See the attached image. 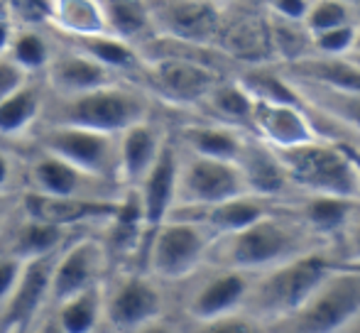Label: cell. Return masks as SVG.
Masks as SVG:
<instances>
[{"instance_id": "cell-5", "label": "cell", "mask_w": 360, "mask_h": 333, "mask_svg": "<svg viewBox=\"0 0 360 333\" xmlns=\"http://www.w3.org/2000/svg\"><path fill=\"white\" fill-rule=\"evenodd\" d=\"M211 243L214 235L199 221L169 216L147 235L143 252L145 272L162 285L186 282L206 267Z\"/></svg>"}, {"instance_id": "cell-24", "label": "cell", "mask_w": 360, "mask_h": 333, "mask_svg": "<svg viewBox=\"0 0 360 333\" xmlns=\"http://www.w3.org/2000/svg\"><path fill=\"white\" fill-rule=\"evenodd\" d=\"M47 100V86L34 77L13 96L0 100V143H22L39 125Z\"/></svg>"}, {"instance_id": "cell-39", "label": "cell", "mask_w": 360, "mask_h": 333, "mask_svg": "<svg viewBox=\"0 0 360 333\" xmlns=\"http://www.w3.org/2000/svg\"><path fill=\"white\" fill-rule=\"evenodd\" d=\"M22 171L25 162L8 148L0 143V196H20L22 194Z\"/></svg>"}, {"instance_id": "cell-6", "label": "cell", "mask_w": 360, "mask_h": 333, "mask_svg": "<svg viewBox=\"0 0 360 333\" xmlns=\"http://www.w3.org/2000/svg\"><path fill=\"white\" fill-rule=\"evenodd\" d=\"M360 314V270L336 265L304 306L275 333H338Z\"/></svg>"}, {"instance_id": "cell-20", "label": "cell", "mask_w": 360, "mask_h": 333, "mask_svg": "<svg viewBox=\"0 0 360 333\" xmlns=\"http://www.w3.org/2000/svg\"><path fill=\"white\" fill-rule=\"evenodd\" d=\"M74 235L76 230L47 223V221L30 218L15 206V211L0 230V252L30 262L37 260V257L57 255Z\"/></svg>"}, {"instance_id": "cell-45", "label": "cell", "mask_w": 360, "mask_h": 333, "mask_svg": "<svg viewBox=\"0 0 360 333\" xmlns=\"http://www.w3.org/2000/svg\"><path fill=\"white\" fill-rule=\"evenodd\" d=\"M15 206H18V196H0V230H3L5 221L15 211Z\"/></svg>"}, {"instance_id": "cell-34", "label": "cell", "mask_w": 360, "mask_h": 333, "mask_svg": "<svg viewBox=\"0 0 360 333\" xmlns=\"http://www.w3.org/2000/svg\"><path fill=\"white\" fill-rule=\"evenodd\" d=\"M353 13L346 5V0H311L302 25L307 27L309 37L323 30L338 27V25H351Z\"/></svg>"}, {"instance_id": "cell-18", "label": "cell", "mask_w": 360, "mask_h": 333, "mask_svg": "<svg viewBox=\"0 0 360 333\" xmlns=\"http://www.w3.org/2000/svg\"><path fill=\"white\" fill-rule=\"evenodd\" d=\"M250 130L255 138H260L262 143L275 150L294 148V145L319 138L302 100L280 103V100L252 98Z\"/></svg>"}, {"instance_id": "cell-27", "label": "cell", "mask_w": 360, "mask_h": 333, "mask_svg": "<svg viewBox=\"0 0 360 333\" xmlns=\"http://www.w3.org/2000/svg\"><path fill=\"white\" fill-rule=\"evenodd\" d=\"M54 329L59 333H98L103 319V285L84 289L54 304Z\"/></svg>"}, {"instance_id": "cell-44", "label": "cell", "mask_w": 360, "mask_h": 333, "mask_svg": "<svg viewBox=\"0 0 360 333\" xmlns=\"http://www.w3.org/2000/svg\"><path fill=\"white\" fill-rule=\"evenodd\" d=\"M13 32H15V25L10 22L8 15H0V54L8 52V44L13 39Z\"/></svg>"}, {"instance_id": "cell-10", "label": "cell", "mask_w": 360, "mask_h": 333, "mask_svg": "<svg viewBox=\"0 0 360 333\" xmlns=\"http://www.w3.org/2000/svg\"><path fill=\"white\" fill-rule=\"evenodd\" d=\"M243 194H250V191L238 162L204 157L179 148L174 209H206Z\"/></svg>"}, {"instance_id": "cell-9", "label": "cell", "mask_w": 360, "mask_h": 333, "mask_svg": "<svg viewBox=\"0 0 360 333\" xmlns=\"http://www.w3.org/2000/svg\"><path fill=\"white\" fill-rule=\"evenodd\" d=\"M165 289L145 270H123L103 282V319L113 333H130L165 316Z\"/></svg>"}, {"instance_id": "cell-31", "label": "cell", "mask_w": 360, "mask_h": 333, "mask_svg": "<svg viewBox=\"0 0 360 333\" xmlns=\"http://www.w3.org/2000/svg\"><path fill=\"white\" fill-rule=\"evenodd\" d=\"M201 105H206L214 113L216 123L231 125L238 130L250 128L252 96L240 81H218Z\"/></svg>"}, {"instance_id": "cell-23", "label": "cell", "mask_w": 360, "mask_h": 333, "mask_svg": "<svg viewBox=\"0 0 360 333\" xmlns=\"http://www.w3.org/2000/svg\"><path fill=\"white\" fill-rule=\"evenodd\" d=\"M216 44L223 54L240 59V62H265V59L275 57L267 18L252 13L221 18Z\"/></svg>"}, {"instance_id": "cell-22", "label": "cell", "mask_w": 360, "mask_h": 333, "mask_svg": "<svg viewBox=\"0 0 360 333\" xmlns=\"http://www.w3.org/2000/svg\"><path fill=\"white\" fill-rule=\"evenodd\" d=\"M238 166H240L245 186L252 196L275 201V199H282V196L292 189L277 152L270 145L262 143L260 138H255V135H252V138L245 135L240 157H238Z\"/></svg>"}, {"instance_id": "cell-14", "label": "cell", "mask_w": 360, "mask_h": 333, "mask_svg": "<svg viewBox=\"0 0 360 333\" xmlns=\"http://www.w3.org/2000/svg\"><path fill=\"white\" fill-rule=\"evenodd\" d=\"M196 277H199V282H196V287H191L184 301V314L189 321H209L243 311L252 275L231 270V267L209 265L206 275H201L199 270Z\"/></svg>"}, {"instance_id": "cell-13", "label": "cell", "mask_w": 360, "mask_h": 333, "mask_svg": "<svg viewBox=\"0 0 360 333\" xmlns=\"http://www.w3.org/2000/svg\"><path fill=\"white\" fill-rule=\"evenodd\" d=\"M155 37L184 44L216 42L221 27V10L216 0H145Z\"/></svg>"}, {"instance_id": "cell-11", "label": "cell", "mask_w": 360, "mask_h": 333, "mask_svg": "<svg viewBox=\"0 0 360 333\" xmlns=\"http://www.w3.org/2000/svg\"><path fill=\"white\" fill-rule=\"evenodd\" d=\"M22 191L44 196H76V199H118L125 189L115 181L89 174L34 148L32 157L25 159Z\"/></svg>"}, {"instance_id": "cell-36", "label": "cell", "mask_w": 360, "mask_h": 333, "mask_svg": "<svg viewBox=\"0 0 360 333\" xmlns=\"http://www.w3.org/2000/svg\"><path fill=\"white\" fill-rule=\"evenodd\" d=\"M3 8L13 25L44 27L52 22L54 0H3Z\"/></svg>"}, {"instance_id": "cell-21", "label": "cell", "mask_w": 360, "mask_h": 333, "mask_svg": "<svg viewBox=\"0 0 360 333\" xmlns=\"http://www.w3.org/2000/svg\"><path fill=\"white\" fill-rule=\"evenodd\" d=\"M169 135L150 118L138 120L118 133V181L123 189H135L150 171Z\"/></svg>"}, {"instance_id": "cell-37", "label": "cell", "mask_w": 360, "mask_h": 333, "mask_svg": "<svg viewBox=\"0 0 360 333\" xmlns=\"http://www.w3.org/2000/svg\"><path fill=\"white\" fill-rule=\"evenodd\" d=\"M333 243L338 245V255H333L336 265L343 267H358L360 270V201L353 206L346 226L336 235Z\"/></svg>"}, {"instance_id": "cell-42", "label": "cell", "mask_w": 360, "mask_h": 333, "mask_svg": "<svg viewBox=\"0 0 360 333\" xmlns=\"http://www.w3.org/2000/svg\"><path fill=\"white\" fill-rule=\"evenodd\" d=\"M309 5H311V0H270L272 15L285 18V20H297V22L304 20Z\"/></svg>"}, {"instance_id": "cell-7", "label": "cell", "mask_w": 360, "mask_h": 333, "mask_svg": "<svg viewBox=\"0 0 360 333\" xmlns=\"http://www.w3.org/2000/svg\"><path fill=\"white\" fill-rule=\"evenodd\" d=\"M143 57L140 69L145 72L147 93H157L174 105H201L209 91L221 81L218 74L209 64L199 62L186 54L172 52V49H160L155 44H143L138 47Z\"/></svg>"}, {"instance_id": "cell-25", "label": "cell", "mask_w": 360, "mask_h": 333, "mask_svg": "<svg viewBox=\"0 0 360 333\" xmlns=\"http://www.w3.org/2000/svg\"><path fill=\"white\" fill-rule=\"evenodd\" d=\"M243 143H245V135L238 128H231V125L223 123L186 125L176 135V145L181 150H186V152L228 159V162H238Z\"/></svg>"}, {"instance_id": "cell-33", "label": "cell", "mask_w": 360, "mask_h": 333, "mask_svg": "<svg viewBox=\"0 0 360 333\" xmlns=\"http://www.w3.org/2000/svg\"><path fill=\"white\" fill-rule=\"evenodd\" d=\"M54 52V42L44 34L42 27L32 25H15L13 39L8 44V54L32 77H42Z\"/></svg>"}, {"instance_id": "cell-3", "label": "cell", "mask_w": 360, "mask_h": 333, "mask_svg": "<svg viewBox=\"0 0 360 333\" xmlns=\"http://www.w3.org/2000/svg\"><path fill=\"white\" fill-rule=\"evenodd\" d=\"M333 267V252L323 248L252 275L243 311L267 329H277L302 309Z\"/></svg>"}, {"instance_id": "cell-41", "label": "cell", "mask_w": 360, "mask_h": 333, "mask_svg": "<svg viewBox=\"0 0 360 333\" xmlns=\"http://www.w3.org/2000/svg\"><path fill=\"white\" fill-rule=\"evenodd\" d=\"M22 267H25L22 260L0 252V309H3L5 301H8L10 294H13V289L18 287V280H20V275H22Z\"/></svg>"}, {"instance_id": "cell-12", "label": "cell", "mask_w": 360, "mask_h": 333, "mask_svg": "<svg viewBox=\"0 0 360 333\" xmlns=\"http://www.w3.org/2000/svg\"><path fill=\"white\" fill-rule=\"evenodd\" d=\"M108 275L110 260L98 235L76 233L54 257L52 285H49L52 306L72 294L103 285Z\"/></svg>"}, {"instance_id": "cell-8", "label": "cell", "mask_w": 360, "mask_h": 333, "mask_svg": "<svg viewBox=\"0 0 360 333\" xmlns=\"http://www.w3.org/2000/svg\"><path fill=\"white\" fill-rule=\"evenodd\" d=\"M32 148L49 152L64 162L79 166L89 174L103 176L115 184L118 181V135L96 133L72 125H49L39 123L30 133ZM123 186V184H120Z\"/></svg>"}, {"instance_id": "cell-43", "label": "cell", "mask_w": 360, "mask_h": 333, "mask_svg": "<svg viewBox=\"0 0 360 333\" xmlns=\"http://www.w3.org/2000/svg\"><path fill=\"white\" fill-rule=\"evenodd\" d=\"M130 333H184V331H179L174 324H169L167 316H160V319L150 321V324H145V326H138V329H133Z\"/></svg>"}, {"instance_id": "cell-2", "label": "cell", "mask_w": 360, "mask_h": 333, "mask_svg": "<svg viewBox=\"0 0 360 333\" xmlns=\"http://www.w3.org/2000/svg\"><path fill=\"white\" fill-rule=\"evenodd\" d=\"M152 100L138 84L113 81L74 96H54L47 91L39 123L72 125L96 133L118 135L138 120L150 118Z\"/></svg>"}, {"instance_id": "cell-35", "label": "cell", "mask_w": 360, "mask_h": 333, "mask_svg": "<svg viewBox=\"0 0 360 333\" xmlns=\"http://www.w3.org/2000/svg\"><path fill=\"white\" fill-rule=\"evenodd\" d=\"M184 333H275V331L267 329L260 321H255L252 316H248L245 311H236V314L218 316V319H209V321H191L189 331Z\"/></svg>"}, {"instance_id": "cell-38", "label": "cell", "mask_w": 360, "mask_h": 333, "mask_svg": "<svg viewBox=\"0 0 360 333\" xmlns=\"http://www.w3.org/2000/svg\"><path fill=\"white\" fill-rule=\"evenodd\" d=\"M356 34H358L356 22L323 30V32L311 34V52H316V54H346L353 49Z\"/></svg>"}, {"instance_id": "cell-28", "label": "cell", "mask_w": 360, "mask_h": 333, "mask_svg": "<svg viewBox=\"0 0 360 333\" xmlns=\"http://www.w3.org/2000/svg\"><path fill=\"white\" fill-rule=\"evenodd\" d=\"M289 84H292V89L299 96H307V98H302V103L307 108L321 110L328 118H333L336 123L346 125V128H351L353 133L360 135V93H356V91H333V89H323V86L302 84V81H289Z\"/></svg>"}, {"instance_id": "cell-1", "label": "cell", "mask_w": 360, "mask_h": 333, "mask_svg": "<svg viewBox=\"0 0 360 333\" xmlns=\"http://www.w3.org/2000/svg\"><path fill=\"white\" fill-rule=\"evenodd\" d=\"M328 248L294 211L272 209L255 223L226 235H216L209 250V265L231 267L248 275H260L314 250Z\"/></svg>"}, {"instance_id": "cell-47", "label": "cell", "mask_w": 360, "mask_h": 333, "mask_svg": "<svg viewBox=\"0 0 360 333\" xmlns=\"http://www.w3.org/2000/svg\"><path fill=\"white\" fill-rule=\"evenodd\" d=\"M47 333H59L57 329H54V326H52V329H47Z\"/></svg>"}, {"instance_id": "cell-30", "label": "cell", "mask_w": 360, "mask_h": 333, "mask_svg": "<svg viewBox=\"0 0 360 333\" xmlns=\"http://www.w3.org/2000/svg\"><path fill=\"white\" fill-rule=\"evenodd\" d=\"M101 5H103L105 27L110 34L135 47H143L155 37L145 0H101Z\"/></svg>"}, {"instance_id": "cell-4", "label": "cell", "mask_w": 360, "mask_h": 333, "mask_svg": "<svg viewBox=\"0 0 360 333\" xmlns=\"http://www.w3.org/2000/svg\"><path fill=\"white\" fill-rule=\"evenodd\" d=\"M275 152L285 166L292 189L304 191L307 196L360 201V159L343 145L314 138Z\"/></svg>"}, {"instance_id": "cell-40", "label": "cell", "mask_w": 360, "mask_h": 333, "mask_svg": "<svg viewBox=\"0 0 360 333\" xmlns=\"http://www.w3.org/2000/svg\"><path fill=\"white\" fill-rule=\"evenodd\" d=\"M32 79H34L32 74L25 72V69L20 67V64L15 62L8 52L0 54V100L8 98V96H13L15 91H20L25 84L32 81Z\"/></svg>"}, {"instance_id": "cell-32", "label": "cell", "mask_w": 360, "mask_h": 333, "mask_svg": "<svg viewBox=\"0 0 360 333\" xmlns=\"http://www.w3.org/2000/svg\"><path fill=\"white\" fill-rule=\"evenodd\" d=\"M49 25L64 34L108 32L101 0H54V13Z\"/></svg>"}, {"instance_id": "cell-16", "label": "cell", "mask_w": 360, "mask_h": 333, "mask_svg": "<svg viewBox=\"0 0 360 333\" xmlns=\"http://www.w3.org/2000/svg\"><path fill=\"white\" fill-rule=\"evenodd\" d=\"M120 196L118 199H76V196H44L34 191H22L18 196V209L30 218L79 230L103 226L118 211Z\"/></svg>"}, {"instance_id": "cell-15", "label": "cell", "mask_w": 360, "mask_h": 333, "mask_svg": "<svg viewBox=\"0 0 360 333\" xmlns=\"http://www.w3.org/2000/svg\"><path fill=\"white\" fill-rule=\"evenodd\" d=\"M54 257H37L25 262L18 287L0 309V333H30L42 319V311L52 304L49 285H52Z\"/></svg>"}, {"instance_id": "cell-46", "label": "cell", "mask_w": 360, "mask_h": 333, "mask_svg": "<svg viewBox=\"0 0 360 333\" xmlns=\"http://www.w3.org/2000/svg\"><path fill=\"white\" fill-rule=\"evenodd\" d=\"M338 333H360V314L353 321H348V324L343 326V329L338 331Z\"/></svg>"}, {"instance_id": "cell-17", "label": "cell", "mask_w": 360, "mask_h": 333, "mask_svg": "<svg viewBox=\"0 0 360 333\" xmlns=\"http://www.w3.org/2000/svg\"><path fill=\"white\" fill-rule=\"evenodd\" d=\"M120 77L115 72H110L108 67H103L101 62L91 59L89 54L79 52L67 42H54L52 59L42 72V81L54 96L84 93V91L113 84Z\"/></svg>"}, {"instance_id": "cell-26", "label": "cell", "mask_w": 360, "mask_h": 333, "mask_svg": "<svg viewBox=\"0 0 360 333\" xmlns=\"http://www.w3.org/2000/svg\"><path fill=\"white\" fill-rule=\"evenodd\" d=\"M62 34V42L72 44L79 52L89 54L91 59L101 62L115 74L138 72L143 64V54L135 44L115 37L110 32H96V34Z\"/></svg>"}, {"instance_id": "cell-19", "label": "cell", "mask_w": 360, "mask_h": 333, "mask_svg": "<svg viewBox=\"0 0 360 333\" xmlns=\"http://www.w3.org/2000/svg\"><path fill=\"white\" fill-rule=\"evenodd\" d=\"M176 171H179V145H176V140L167 138V143L162 145L160 155H157L155 164L150 166V171L135 186L147 235L160 223H165L169 218L172 209H174Z\"/></svg>"}, {"instance_id": "cell-29", "label": "cell", "mask_w": 360, "mask_h": 333, "mask_svg": "<svg viewBox=\"0 0 360 333\" xmlns=\"http://www.w3.org/2000/svg\"><path fill=\"white\" fill-rule=\"evenodd\" d=\"M358 201L336 199V196H307L299 206H294V214L309 226L316 235H321L328 245H333L336 235L346 226L348 216H351L353 206Z\"/></svg>"}, {"instance_id": "cell-48", "label": "cell", "mask_w": 360, "mask_h": 333, "mask_svg": "<svg viewBox=\"0 0 360 333\" xmlns=\"http://www.w3.org/2000/svg\"><path fill=\"white\" fill-rule=\"evenodd\" d=\"M216 3H218V0H216Z\"/></svg>"}]
</instances>
